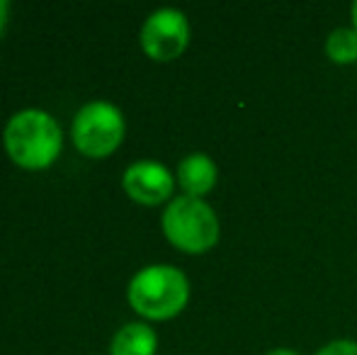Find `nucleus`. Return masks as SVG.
Instances as JSON below:
<instances>
[{"instance_id":"nucleus-1","label":"nucleus","mask_w":357,"mask_h":355,"mask_svg":"<svg viewBox=\"0 0 357 355\" xmlns=\"http://www.w3.org/2000/svg\"><path fill=\"white\" fill-rule=\"evenodd\" d=\"M61 127L44 109H22L5 127V149L24 168H44L61 151Z\"/></svg>"},{"instance_id":"nucleus-2","label":"nucleus","mask_w":357,"mask_h":355,"mask_svg":"<svg viewBox=\"0 0 357 355\" xmlns=\"http://www.w3.org/2000/svg\"><path fill=\"white\" fill-rule=\"evenodd\" d=\"M190 285L183 270L173 266H149L129 282V302L142 317L170 319L188 304Z\"/></svg>"},{"instance_id":"nucleus-3","label":"nucleus","mask_w":357,"mask_h":355,"mask_svg":"<svg viewBox=\"0 0 357 355\" xmlns=\"http://www.w3.org/2000/svg\"><path fill=\"white\" fill-rule=\"evenodd\" d=\"M163 232L173 246L202 253L219 241V219L204 199L180 195L163 212Z\"/></svg>"},{"instance_id":"nucleus-4","label":"nucleus","mask_w":357,"mask_h":355,"mask_svg":"<svg viewBox=\"0 0 357 355\" xmlns=\"http://www.w3.org/2000/svg\"><path fill=\"white\" fill-rule=\"evenodd\" d=\"M124 137V117L112 103L95 100L80 107L73 119V142L85 156L102 158L119 146Z\"/></svg>"},{"instance_id":"nucleus-5","label":"nucleus","mask_w":357,"mask_h":355,"mask_svg":"<svg viewBox=\"0 0 357 355\" xmlns=\"http://www.w3.org/2000/svg\"><path fill=\"white\" fill-rule=\"evenodd\" d=\"M190 42V24L180 10L160 8L144 22L142 47L155 61H170L185 52Z\"/></svg>"},{"instance_id":"nucleus-6","label":"nucleus","mask_w":357,"mask_h":355,"mask_svg":"<svg viewBox=\"0 0 357 355\" xmlns=\"http://www.w3.org/2000/svg\"><path fill=\"white\" fill-rule=\"evenodd\" d=\"M124 190L144 204H158L173 192V176L155 161H137L124 171Z\"/></svg>"},{"instance_id":"nucleus-7","label":"nucleus","mask_w":357,"mask_h":355,"mask_svg":"<svg viewBox=\"0 0 357 355\" xmlns=\"http://www.w3.org/2000/svg\"><path fill=\"white\" fill-rule=\"evenodd\" d=\"M178 180L190 197L207 195L216 183V163L207 153H190L180 161Z\"/></svg>"},{"instance_id":"nucleus-8","label":"nucleus","mask_w":357,"mask_h":355,"mask_svg":"<svg viewBox=\"0 0 357 355\" xmlns=\"http://www.w3.org/2000/svg\"><path fill=\"white\" fill-rule=\"evenodd\" d=\"M155 333L146 324H127L112 338V355H153Z\"/></svg>"},{"instance_id":"nucleus-9","label":"nucleus","mask_w":357,"mask_h":355,"mask_svg":"<svg viewBox=\"0 0 357 355\" xmlns=\"http://www.w3.org/2000/svg\"><path fill=\"white\" fill-rule=\"evenodd\" d=\"M328 59L335 63H353L357 61V32L348 27H340L328 34L326 39Z\"/></svg>"},{"instance_id":"nucleus-10","label":"nucleus","mask_w":357,"mask_h":355,"mask_svg":"<svg viewBox=\"0 0 357 355\" xmlns=\"http://www.w3.org/2000/svg\"><path fill=\"white\" fill-rule=\"evenodd\" d=\"M316 355H357V343L355 341H333L328 346H324Z\"/></svg>"},{"instance_id":"nucleus-11","label":"nucleus","mask_w":357,"mask_h":355,"mask_svg":"<svg viewBox=\"0 0 357 355\" xmlns=\"http://www.w3.org/2000/svg\"><path fill=\"white\" fill-rule=\"evenodd\" d=\"M8 3L5 0H0V32H3V27H5V22H8Z\"/></svg>"},{"instance_id":"nucleus-12","label":"nucleus","mask_w":357,"mask_h":355,"mask_svg":"<svg viewBox=\"0 0 357 355\" xmlns=\"http://www.w3.org/2000/svg\"><path fill=\"white\" fill-rule=\"evenodd\" d=\"M268 355H296V353L289 351V348H278V351H270Z\"/></svg>"},{"instance_id":"nucleus-13","label":"nucleus","mask_w":357,"mask_h":355,"mask_svg":"<svg viewBox=\"0 0 357 355\" xmlns=\"http://www.w3.org/2000/svg\"><path fill=\"white\" fill-rule=\"evenodd\" d=\"M350 15H353V24H355V32H357V3H353V8H350Z\"/></svg>"}]
</instances>
